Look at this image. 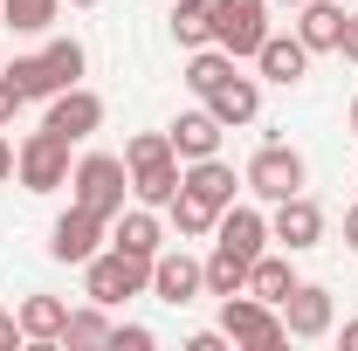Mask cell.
Listing matches in <instances>:
<instances>
[{"mask_svg": "<svg viewBox=\"0 0 358 351\" xmlns=\"http://www.w3.org/2000/svg\"><path fill=\"white\" fill-rule=\"evenodd\" d=\"M69 7H103V0H69Z\"/></svg>", "mask_w": 358, "mask_h": 351, "instance_id": "obj_39", "label": "cell"}, {"mask_svg": "<svg viewBox=\"0 0 358 351\" xmlns=\"http://www.w3.org/2000/svg\"><path fill=\"white\" fill-rule=\"evenodd\" d=\"M227 345H234L227 331H193V338H186V351H227Z\"/></svg>", "mask_w": 358, "mask_h": 351, "instance_id": "obj_32", "label": "cell"}, {"mask_svg": "<svg viewBox=\"0 0 358 351\" xmlns=\"http://www.w3.org/2000/svg\"><path fill=\"white\" fill-rule=\"evenodd\" d=\"M338 345H345V351H358V324H345V331H338Z\"/></svg>", "mask_w": 358, "mask_h": 351, "instance_id": "obj_37", "label": "cell"}, {"mask_svg": "<svg viewBox=\"0 0 358 351\" xmlns=\"http://www.w3.org/2000/svg\"><path fill=\"white\" fill-rule=\"evenodd\" d=\"M352 138H358V96H352Z\"/></svg>", "mask_w": 358, "mask_h": 351, "instance_id": "obj_38", "label": "cell"}, {"mask_svg": "<svg viewBox=\"0 0 358 351\" xmlns=\"http://www.w3.org/2000/svg\"><path fill=\"white\" fill-rule=\"evenodd\" d=\"M275 7H303V0H275Z\"/></svg>", "mask_w": 358, "mask_h": 351, "instance_id": "obj_40", "label": "cell"}, {"mask_svg": "<svg viewBox=\"0 0 358 351\" xmlns=\"http://www.w3.org/2000/svg\"><path fill=\"white\" fill-rule=\"evenodd\" d=\"M241 186L255 193V200H289V193H303V159L289 152V145H262L255 159H248V173H241Z\"/></svg>", "mask_w": 358, "mask_h": 351, "instance_id": "obj_7", "label": "cell"}, {"mask_svg": "<svg viewBox=\"0 0 358 351\" xmlns=\"http://www.w3.org/2000/svg\"><path fill=\"white\" fill-rule=\"evenodd\" d=\"M345 248H358V207L345 214Z\"/></svg>", "mask_w": 358, "mask_h": 351, "instance_id": "obj_36", "label": "cell"}, {"mask_svg": "<svg viewBox=\"0 0 358 351\" xmlns=\"http://www.w3.org/2000/svg\"><path fill=\"white\" fill-rule=\"evenodd\" d=\"M296 289V275H289V255H255V268H248V296H262V303H275L282 310V296Z\"/></svg>", "mask_w": 358, "mask_h": 351, "instance_id": "obj_21", "label": "cell"}, {"mask_svg": "<svg viewBox=\"0 0 358 351\" xmlns=\"http://www.w3.org/2000/svg\"><path fill=\"white\" fill-rule=\"evenodd\" d=\"M214 42L241 62L268 42V0H214Z\"/></svg>", "mask_w": 358, "mask_h": 351, "instance_id": "obj_6", "label": "cell"}, {"mask_svg": "<svg viewBox=\"0 0 358 351\" xmlns=\"http://www.w3.org/2000/svg\"><path fill=\"white\" fill-rule=\"evenodd\" d=\"M14 324H21V338L28 345H62V324H69V303L62 296H21V310H14Z\"/></svg>", "mask_w": 358, "mask_h": 351, "instance_id": "obj_19", "label": "cell"}, {"mask_svg": "<svg viewBox=\"0 0 358 351\" xmlns=\"http://www.w3.org/2000/svg\"><path fill=\"white\" fill-rule=\"evenodd\" d=\"M255 69H262V83H303V69H310V48L296 42V35H268L262 48H255Z\"/></svg>", "mask_w": 358, "mask_h": 351, "instance_id": "obj_16", "label": "cell"}, {"mask_svg": "<svg viewBox=\"0 0 358 351\" xmlns=\"http://www.w3.org/2000/svg\"><path fill=\"white\" fill-rule=\"evenodd\" d=\"M0 76H14V89H21L28 103L55 96V76H48V62H42V55H14V69H0Z\"/></svg>", "mask_w": 358, "mask_h": 351, "instance_id": "obj_28", "label": "cell"}, {"mask_svg": "<svg viewBox=\"0 0 358 351\" xmlns=\"http://www.w3.org/2000/svg\"><path fill=\"white\" fill-rule=\"evenodd\" d=\"M62 345H110V317H103V303L69 310V324H62Z\"/></svg>", "mask_w": 358, "mask_h": 351, "instance_id": "obj_29", "label": "cell"}, {"mask_svg": "<svg viewBox=\"0 0 358 351\" xmlns=\"http://www.w3.org/2000/svg\"><path fill=\"white\" fill-rule=\"evenodd\" d=\"M0 28H7V21H0Z\"/></svg>", "mask_w": 358, "mask_h": 351, "instance_id": "obj_41", "label": "cell"}, {"mask_svg": "<svg viewBox=\"0 0 358 351\" xmlns=\"http://www.w3.org/2000/svg\"><path fill=\"white\" fill-rule=\"evenodd\" d=\"M268 241H282V255H303V248H317V241H324V207H317L310 193H289V200H275Z\"/></svg>", "mask_w": 358, "mask_h": 351, "instance_id": "obj_10", "label": "cell"}, {"mask_svg": "<svg viewBox=\"0 0 358 351\" xmlns=\"http://www.w3.org/2000/svg\"><path fill=\"white\" fill-rule=\"evenodd\" d=\"M338 55H345V62H358V14H345V35H338Z\"/></svg>", "mask_w": 358, "mask_h": 351, "instance_id": "obj_33", "label": "cell"}, {"mask_svg": "<svg viewBox=\"0 0 358 351\" xmlns=\"http://www.w3.org/2000/svg\"><path fill=\"white\" fill-rule=\"evenodd\" d=\"M338 35H345V7L338 0H303L296 7V42L310 48V55H331Z\"/></svg>", "mask_w": 358, "mask_h": 351, "instance_id": "obj_18", "label": "cell"}, {"mask_svg": "<svg viewBox=\"0 0 358 351\" xmlns=\"http://www.w3.org/2000/svg\"><path fill=\"white\" fill-rule=\"evenodd\" d=\"M221 76H234V55H227L221 42L193 48V62H186V89H193V96H207V89L221 83Z\"/></svg>", "mask_w": 358, "mask_h": 351, "instance_id": "obj_25", "label": "cell"}, {"mask_svg": "<svg viewBox=\"0 0 358 351\" xmlns=\"http://www.w3.org/2000/svg\"><path fill=\"white\" fill-rule=\"evenodd\" d=\"M14 173H21V186L28 193H55V186H69V138H55L42 124V131H28L21 145H14Z\"/></svg>", "mask_w": 358, "mask_h": 351, "instance_id": "obj_5", "label": "cell"}, {"mask_svg": "<svg viewBox=\"0 0 358 351\" xmlns=\"http://www.w3.org/2000/svg\"><path fill=\"white\" fill-rule=\"evenodd\" d=\"M173 42L179 48H207L214 42V0H173Z\"/></svg>", "mask_w": 358, "mask_h": 351, "instance_id": "obj_22", "label": "cell"}, {"mask_svg": "<svg viewBox=\"0 0 358 351\" xmlns=\"http://www.w3.org/2000/svg\"><path fill=\"white\" fill-rule=\"evenodd\" d=\"M42 62H48V76H55V89H76L83 83V42H76V35H55V42L42 48Z\"/></svg>", "mask_w": 358, "mask_h": 351, "instance_id": "obj_26", "label": "cell"}, {"mask_svg": "<svg viewBox=\"0 0 358 351\" xmlns=\"http://www.w3.org/2000/svg\"><path fill=\"white\" fill-rule=\"evenodd\" d=\"M152 296L186 310L193 296H207V262H193L186 248H159V255H152Z\"/></svg>", "mask_w": 358, "mask_h": 351, "instance_id": "obj_9", "label": "cell"}, {"mask_svg": "<svg viewBox=\"0 0 358 351\" xmlns=\"http://www.w3.org/2000/svg\"><path fill=\"white\" fill-rule=\"evenodd\" d=\"M200 103H207L227 131H234V124H255V117H262V83H255V76H221Z\"/></svg>", "mask_w": 358, "mask_h": 351, "instance_id": "obj_13", "label": "cell"}, {"mask_svg": "<svg viewBox=\"0 0 358 351\" xmlns=\"http://www.w3.org/2000/svg\"><path fill=\"white\" fill-rule=\"evenodd\" d=\"M331 324H338V303H331L324 282H296V289L282 296V331H289V338H324Z\"/></svg>", "mask_w": 358, "mask_h": 351, "instance_id": "obj_12", "label": "cell"}, {"mask_svg": "<svg viewBox=\"0 0 358 351\" xmlns=\"http://www.w3.org/2000/svg\"><path fill=\"white\" fill-rule=\"evenodd\" d=\"M221 117H214V110H207V103H200V110H179L173 117V152H179V166H193V159H214V152H221Z\"/></svg>", "mask_w": 358, "mask_h": 351, "instance_id": "obj_14", "label": "cell"}, {"mask_svg": "<svg viewBox=\"0 0 358 351\" xmlns=\"http://www.w3.org/2000/svg\"><path fill=\"white\" fill-rule=\"evenodd\" d=\"M55 14H62V0H0V21H7L14 35H48Z\"/></svg>", "mask_w": 358, "mask_h": 351, "instance_id": "obj_24", "label": "cell"}, {"mask_svg": "<svg viewBox=\"0 0 358 351\" xmlns=\"http://www.w3.org/2000/svg\"><path fill=\"white\" fill-rule=\"evenodd\" d=\"M248 255H234V248H221L214 241V255H207V296H234V289H248Z\"/></svg>", "mask_w": 358, "mask_h": 351, "instance_id": "obj_23", "label": "cell"}, {"mask_svg": "<svg viewBox=\"0 0 358 351\" xmlns=\"http://www.w3.org/2000/svg\"><path fill=\"white\" fill-rule=\"evenodd\" d=\"M103 241H110V220L90 214V207H76V200H69V214L48 227V255H55V262H76V268H83Z\"/></svg>", "mask_w": 358, "mask_h": 351, "instance_id": "obj_8", "label": "cell"}, {"mask_svg": "<svg viewBox=\"0 0 358 351\" xmlns=\"http://www.w3.org/2000/svg\"><path fill=\"white\" fill-rule=\"evenodd\" d=\"M0 179H14V145H7V131H0Z\"/></svg>", "mask_w": 358, "mask_h": 351, "instance_id": "obj_35", "label": "cell"}, {"mask_svg": "<svg viewBox=\"0 0 358 351\" xmlns=\"http://www.w3.org/2000/svg\"><path fill=\"white\" fill-rule=\"evenodd\" d=\"M110 248H124V255H159L166 248V227H159V214L152 207H124V214L110 220Z\"/></svg>", "mask_w": 358, "mask_h": 351, "instance_id": "obj_17", "label": "cell"}, {"mask_svg": "<svg viewBox=\"0 0 358 351\" xmlns=\"http://www.w3.org/2000/svg\"><path fill=\"white\" fill-rule=\"evenodd\" d=\"M110 345H117V351H152L159 338H152L145 324H110Z\"/></svg>", "mask_w": 358, "mask_h": 351, "instance_id": "obj_30", "label": "cell"}, {"mask_svg": "<svg viewBox=\"0 0 358 351\" xmlns=\"http://www.w3.org/2000/svg\"><path fill=\"white\" fill-rule=\"evenodd\" d=\"M42 124H48L55 138H69V145H83V138L103 124V96H96V89H83V83H76V89H55Z\"/></svg>", "mask_w": 358, "mask_h": 351, "instance_id": "obj_11", "label": "cell"}, {"mask_svg": "<svg viewBox=\"0 0 358 351\" xmlns=\"http://www.w3.org/2000/svg\"><path fill=\"white\" fill-rule=\"evenodd\" d=\"M179 186H186L193 200H207L214 214H227V207H234V166H227L221 152H214V159H193V166L179 173Z\"/></svg>", "mask_w": 358, "mask_h": 351, "instance_id": "obj_15", "label": "cell"}, {"mask_svg": "<svg viewBox=\"0 0 358 351\" xmlns=\"http://www.w3.org/2000/svg\"><path fill=\"white\" fill-rule=\"evenodd\" d=\"M166 214H173V227L179 234H186V241H200V234H214V207H207V200H193V193H186V186H179L173 200H166Z\"/></svg>", "mask_w": 358, "mask_h": 351, "instance_id": "obj_27", "label": "cell"}, {"mask_svg": "<svg viewBox=\"0 0 358 351\" xmlns=\"http://www.w3.org/2000/svg\"><path fill=\"white\" fill-rule=\"evenodd\" d=\"M221 331H227L241 351H282V345H289V331H282V310L262 303V296H248V289L221 296Z\"/></svg>", "mask_w": 358, "mask_h": 351, "instance_id": "obj_4", "label": "cell"}, {"mask_svg": "<svg viewBox=\"0 0 358 351\" xmlns=\"http://www.w3.org/2000/svg\"><path fill=\"white\" fill-rule=\"evenodd\" d=\"M21 110H28V96L14 89V76H0V131H7V124H14Z\"/></svg>", "mask_w": 358, "mask_h": 351, "instance_id": "obj_31", "label": "cell"}, {"mask_svg": "<svg viewBox=\"0 0 358 351\" xmlns=\"http://www.w3.org/2000/svg\"><path fill=\"white\" fill-rule=\"evenodd\" d=\"M124 173H131V200L138 207H166L179 193V152H173V138L166 131H138L131 145H124Z\"/></svg>", "mask_w": 358, "mask_h": 351, "instance_id": "obj_1", "label": "cell"}, {"mask_svg": "<svg viewBox=\"0 0 358 351\" xmlns=\"http://www.w3.org/2000/svg\"><path fill=\"white\" fill-rule=\"evenodd\" d=\"M83 289H90V303H124V296H145L152 289V262L145 255H124V248H96L83 262Z\"/></svg>", "mask_w": 358, "mask_h": 351, "instance_id": "obj_3", "label": "cell"}, {"mask_svg": "<svg viewBox=\"0 0 358 351\" xmlns=\"http://www.w3.org/2000/svg\"><path fill=\"white\" fill-rule=\"evenodd\" d=\"M214 234H221V248H234V255H248V262H255V255L268 248V220L255 214V207H227V214L214 220Z\"/></svg>", "mask_w": 358, "mask_h": 351, "instance_id": "obj_20", "label": "cell"}, {"mask_svg": "<svg viewBox=\"0 0 358 351\" xmlns=\"http://www.w3.org/2000/svg\"><path fill=\"white\" fill-rule=\"evenodd\" d=\"M21 345V324H14V310H0V351H14Z\"/></svg>", "mask_w": 358, "mask_h": 351, "instance_id": "obj_34", "label": "cell"}, {"mask_svg": "<svg viewBox=\"0 0 358 351\" xmlns=\"http://www.w3.org/2000/svg\"><path fill=\"white\" fill-rule=\"evenodd\" d=\"M69 193H76V207L117 220L124 214V193H131V173H124L117 152H90V159H76V173H69Z\"/></svg>", "mask_w": 358, "mask_h": 351, "instance_id": "obj_2", "label": "cell"}]
</instances>
